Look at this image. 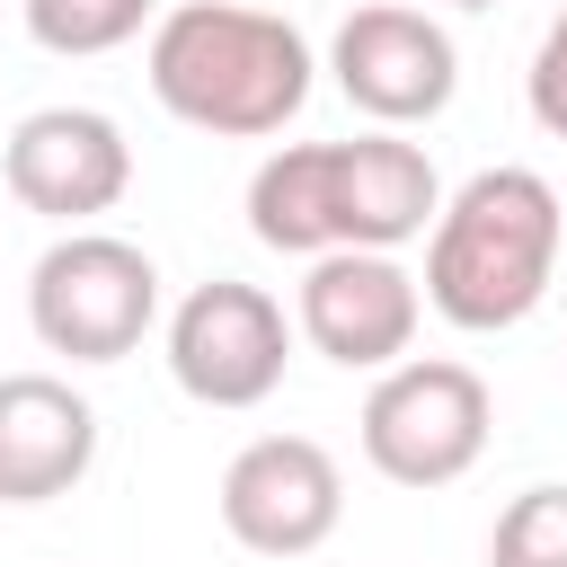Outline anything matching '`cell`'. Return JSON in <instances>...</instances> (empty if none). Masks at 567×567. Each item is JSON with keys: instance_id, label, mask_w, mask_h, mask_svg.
Listing matches in <instances>:
<instances>
[{"instance_id": "3957f363", "label": "cell", "mask_w": 567, "mask_h": 567, "mask_svg": "<svg viewBox=\"0 0 567 567\" xmlns=\"http://www.w3.org/2000/svg\"><path fill=\"white\" fill-rule=\"evenodd\" d=\"M151 97L213 133V142H266L310 106V35L275 9L239 0H177L151 27Z\"/></svg>"}, {"instance_id": "9c48e42d", "label": "cell", "mask_w": 567, "mask_h": 567, "mask_svg": "<svg viewBox=\"0 0 567 567\" xmlns=\"http://www.w3.org/2000/svg\"><path fill=\"white\" fill-rule=\"evenodd\" d=\"M346 523V470L310 434H257L221 470V532L257 558H310Z\"/></svg>"}, {"instance_id": "277c9868", "label": "cell", "mask_w": 567, "mask_h": 567, "mask_svg": "<svg viewBox=\"0 0 567 567\" xmlns=\"http://www.w3.org/2000/svg\"><path fill=\"white\" fill-rule=\"evenodd\" d=\"M151 319H159V266L115 230H62L27 275V328L44 354L124 363L151 337Z\"/></svg>"}, {"instance_id": "52a82bcc", "label": "cell", "mask_w": 567, "mask_h": 567, "mask_svg": "<svg viewBox=\"0 0 567 567\" xmlns=\"http://www.w3.org/2000/svg\"><path fill=\"white\" fill-rule=\"evenodd\" d=\"M416 319H425V284L399 266V248H328V257H310V275L292 292L301 346L346 363V372L408 363Z\"/></svg>"}, {"instance_id": "ba28073f", "label": "cell", "mask_w": 567, "mask_h": 567, "mask_svg": "<svg viewBox=\"0 0 567 567\" xmlns=\"http://www.w3.org/2000/svg\"><path fill=\"white\" fill-rule=\"evenodd\" d=\"M328 71L346 89L354 115L408 133V124H434L461 89V53H452V27L425 18V9H399V0H363L337 35H328Z\"/></svg>"}, {"instance_id": "9a60e30c", "label": "cell", "mask_w": 567, "mask_h": 567, "mask_svg": "<svg viewBox=\"0 0 567 567\" xmlns=\"http://www.w3.org/2000/svg\"><path fill=\"white\" fill-rule=\"evenodd\" d=\"M452 9H496V0H452Z\"/></svg>"}, {"instance_id": "7a4b0ae2", "label": "cell", "mask_w": 567, "mask_h": 567, "mask_svg": "<svg viewBox=\"0 0 567 567\" xmlns=\"http://www.w3.org/2000/svg\"><path fill=\"white\" fill-rule=\"evenodd\" d=\"M567 248V213L558 186L540 168H478L443 195L434 230H425V310L452 319L461 337H505L549 301Z\"/></svg>"}, {"instance_id": "8fae6325", "label": "cell", "mask_w": 567, "mask_h": 567, "mask_svg": "<svg viewBox=\"0 0 567 567\" xmlns=\"http://www.w3.org/2000/svg\"><path fill=\"white\" fill-rule=\"evenodd\" d=\"M97 461V408L62 372H0V505H53Z\"/></svg>"}, {"instance_id": "6da1fadb", "label": "cell", "mask_w": 567, "mask_h": 567, "mask_svg": "<svg viewBox=\"0 0 567 567\" xmlns=\"http://www.w3.org/2000/svg\"><path fill=\"white\" fill-rule=\"evenodd\" d=\"M443 213V177L425 142L372 124L354 142H284L248 177V230L275 257H328V248H408Z\"/></svg>"}, {"instance_id": "4fadbf2b", "label": "cell", "mask_w": 567, "mask_h": 567, "mask_svg": "<svg viewBox=\"0 0 567 567\" xmlns=\"http://www.w3.org/2000/svg\"><path fill=\"white\" fill-rule=\"evenodd\" d=\"M487 567H567V487L558 478L505 496V514L487 532Z\"/></svg>"}, {"instance_id": "8992f818", "label": "cell", "mask_w": 567, "mask_h": 567, "mask_svg": "<svg viewBox=\"0 0 567 567\" xmlns=\"http://www.w3.org/2000/svg\"><path fill=\"white\" fill-rule=\"evenodd\" d=\"M292 319L275 292L239 284V275H213L195 284L177 310H168V381L195 399V408H266L284 390V363H292Z\"/></svg>"}, {"instance_id": "5bb4252c", "label": "cell", "mask_w": 567, "mask_h": 567, "mask_svg": "<svg viewBox=\"0 0 567 567\" xmlns=\"http://www.w3.org/2000/svg\"><path fill=\"white\" fill-rule=\"evenodd\" d=\"M523 97H532V124L567 142V0H558V18H549V35H540L532 71H523Z\"/></svg>"}, {"instance_id": "5b68a950", "label": "cell", "mask_w": 567, "mask_h": 567, "mask_svg": "<svg viewBox=\"0 0 567 567\" xmlns=\"http://www.w3.org/2000/svg\"><path fill=\"white\" fill-rule=\"evenodd\" d=\"M487 425H496V399L470 363L452 354H408L372 381L363 399V461L390 478V487H452L478 470L487 452Z\"/></svg>"}, {"instance_id": "30bf717a", "label": "cell", "mask_w": 567, "mask_h": 567, "mask_svg": "<svg viewBox=\"0 0 567 567\" xmlns=\"http://www.w3.org/2000/svg\"><path fill=\"white\" fill-rule=\"evenodd\" d=\"M0 177H9V195H18L27 213H44V221H62V230H89L97 213L124 204V186H133V142H124V124L97 115V106H35V115H18V133H9V151H0Z\"/></svg>"}, {"instance_id": "7c38bea8", "label": "cell", "mask_w": 567, "mask_h": 567, "mask_svg": "<svg viewBox=\"0 0 567 567\" xmlns=\"http://www.w3.org/2000/svg\"><path fill=\"white\" fill-rule=\"evenodd\" d=\"M27 9V35L62 62H89V53H115L133 44L142 27H159V0H18Z\"/></svg>"}]
</instances>
